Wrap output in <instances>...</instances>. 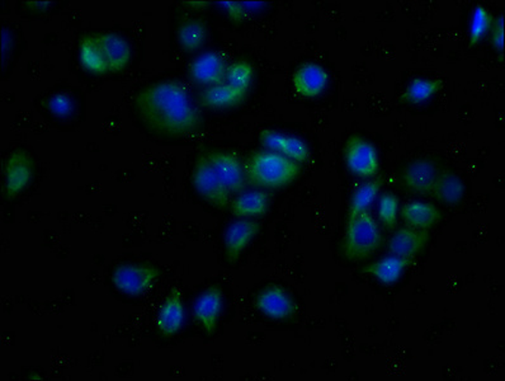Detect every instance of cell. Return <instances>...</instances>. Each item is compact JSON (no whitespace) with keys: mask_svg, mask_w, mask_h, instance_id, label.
<instances>
[{"mask_svg":"<svg viewBox=\"0 0 505 381\" xmlns=\"http://www.w3.org/2000/svg\"><path fill=\"white\" fill-rule=\"evenodd\" d=\"M383 243V229L371 212L361 213L347 222L342 252L349 262L365 261L374 256Z\"/></svg>","mask_w":505,"mask_h":381,"instance_id":"obj_3","label":"cell"},{"mask_svg":"<svg viewBox=\"0 0 505 381\" xmlns=\"http://www.w3.org/2000/svg\"><path fill=\"white\" fill-rule=\"evenodd\" d=\"M489 42H491V48L495 51L503 54L504 51V17L503 15H498L494 17V22H492V26L491 32H489Z\"/></svg>","mask_w":505,"mask_h":381,"instance_id":"obj_32","label":"cell"},{"mask_svg":"<svg viewBox=\"0 0 505 381\" xmlns=\"http://www.w3.org/2000/svg\"><path fill=\"white\" fill-rule=\"evenodd\" d=\"M247 184L260 188H281L293 184L302 173V164L271 150L250 154L244 164Z\"/></svg>","mask_w":505,"mask_h":381,"instance_id":"obj_2","label":"cell"},{"mask_svg":"<svg viewBox=\"0 0 505 381\" xmlns=\"http://www.w3.org/2000/svg\"><path fill=\"white\" fill-rule=\"evenodd\" d=\"M269 196L266 191H250L238 194L230 201V213L238 219H254L266 215L268 212Z\"/></svg>","mask_w":505,"mask_h":381,"instance_id":"obj_22","label":"cell"},{"mask_svg":"<svg viewBox=\"0 0 505 381\" xmlns=\"http://www.w3.org/2000/svg\"><path fill=\"white\" fill-rule=\"evenodd\" d=\"M185 309L183 294L181 290L175 287L169 291L158 311L157 318H155V330L163 339H173L181 332L183 325H185Z\"/></svg>","mask_w":505,"mask_h":381,"instance_id":"obj_12","label":"cell"},{"mask_svg":"<svg viewBox=\"0 0 505 381\" xmlns=\"http://www.w3.org/2000/svg\"><path fill=\"white\" fill-rule=\"evenodd\" d=\"M134 107L145 129L162 138H183L197 132L203 123L190 91L179 80H160L145 86L135 95Z\"/></svg>","mask_w":505,"mask_h":381,"instance_id":"obj_1","label":"cell"},{"mask_svg":"<svg viewBox=\"0 0 505 381\" xmlns=\"http://www.w3.org/2000/svg\"><path fill=\"white\" fill-rule=\"evenodd\" d=\"M260 224L253 219H238L231 222L225 231V257L229 265H234L249 246L250 241L259 234Z\"/></svg>","mask_w":505,"mask_h":381,"instance_id":"obj_16","label":"cell"},{"mask_svg":"<svg viewBox=\"0 0 505 381\" xmlns=\"http://www.w3.org/2000/svg\"><path fill=\"white\" fill-rule=\"evenodd\" d=\"M429 240V231H415L404 226L396 229L395 233L390 237L387 249L392 256L414 261L423 252Z\"/></svg>","mask_w":505,"mask_h":381,"instance_id":"obj_17","label":"cell"},{"mask_svg":"<svg viewBox=\"0 0 505 381\" xmlns=\"http://www.w3.org/2000/svg\"><path fill=\"white\" fill-rule=\"evenodd\" d=\"M399 213H401V201L396 195L385 192L379 198V224L387 231H393L398 225Z\"/></svg>","mask_w":505,"mask_h":381,"instance_id":"obj_30","label":"cell"},{"mask_svg":"<svg viewBox=\"0 0 505 381\" xmlns=\"http://www.w3.org/2000/svg\"><path fill=\"white\" fill-rule=\"evenodd\" d=\"M464 192H466V188H464V181L454 170L441 169L429 196L435 198L442 205L456 206L464 200Z\"/></svg>","mask_w":505,"mask_h":381,"instance_id":"obj_21","label":"cell"},{"mask_svg":"<svg viewBox=\"0 0 505 381\" xmlns=\"http://www.w3.org/2000/svg\"><path fill=\"white\" fill-rule=\"evenodd\" d=\"M399 216L405 226L415 231H430L438 225L442 220V213L438 207L423 201H410L401 207Z\"/></svg>","mask_w":505,"mask_h":381,"instance_id":"obj_18","label":"cell"},{"mask_svg":"<svg viewBox=\"0 0 505 381\" xmlns=\"http://www.w3.org/2000/svg\"><path fill=\"white\" fill-rule=\"evenodd\" d=\"M259 142L266 150L275 151L290 158L299 164H305L310 159V149L302 139L284 134L274 129H263L259 132Z\"/></svg>","mask_w":505,"mask_h":381,"instance_id":"obj_13","label":"cell"},{"mask_svg":"<svg viewBox=\"0 0 505 381\" xmlns=\"http://www.w3.org/2000/svg\"><path fill=\"white\" fill-rule=\"evenodd\" d=\"M228 65L224 55L220 52H203L188 67V77L192 82L204 86L221 85L225 82Z\"/></svg>","mask_w":505,"mask_h":381,"instance_id":"obj_14","label":"cell"},{"mask_svg":"<svg viewBox=\"0 0 505 381\" xmlns=\"http://www.w3.org/2000/svg\"><path fill=\"white\" fill-rule=\"evenodd\" d=\"M222 311H224V290L220 285L207 287L194 300V321L209 337H212L218 331Z\"/></svg>","mask_w":505,"mask_h":381,"instance_id":"obj_9","label":"cell"},{"mask_svg":"<svg viewBox=\"0 0 505 381\" xmlns=\"http://www.w3.org/2000/svg\"><path fill=\"white\" fill-rule=\"evenodd\" d=\"M48 110L59 119H67L76 110L73 98L67 93H58L48 101Z\"/></svg>","mask_w":505,"mask_h":381,"instance_id":"obj_31","label":"cell"},{"mask_svg":"<svg viewBox=\"0 0 505 381\" xmlns=\"http://www.w3.org/2000/svg\"><path fill=\"white\" fill-rule=\"evenodd\" d=\"M413 262L411 259L390 256L364 266L361 268V274L370 276L381 285L392 286L401 280L402 274L413 265Z\"/></svg>","mask_w":505,"mask_h":381,"instance_id":"obj_20","label":"cell"},{"mask_svg":"<svg viewBox=\"0 0 505 381\" xmlns=\"http://www.w3.org/2000/svg\"><path fill=\"white\" fill-rule=\"evenodd\" d=\"M183 5H187L188 8L192 9V11H203L210 5H212V3L209 2H183Z\"/></svg>","mask_w":505,"mask_h":381,"instance_id":"obj_34","label":"cell"},{"mask_svg":"<svg viewBox=\"0 0 505 381\" xmlns=\"http://www.w3.org/2000/svg\"><path fill=\"white\" fill-rule=\"evenodd\" d=\"M247 98V93L238 91L228 83L206 86L200 95V104L209 110L238 107Z\"/></svg>","mask_w":505,"mask_h":381,"instance_id":"obj_23","label":"cell"},{"mask_svg":"<svg viewBox=\"0 0 505 381\" xmlns=\"http://www.w3.org/2000/svg\"><path fill=\"white\" fill-rule=\"evenodd\" d=\"M216 5L221 7L222 11L228 14L234 23H240L246 18L247 7L244 3L241 2H220L216 3Z\"/></svg>","mask_w":505,"mask_h":381,"instance_id":"obj_33","label":"cell"},{"mask_svg":"<svg viewBox=\"0 0 505 381\" xmlns=\"http://www.w3.org/2000/svg\"><path fill=\"white\" fill-rule=\"evenodd\" d=\"M494 15L488 8L482 5H476L473 8V15H471L470 31H469V45L470 48H475L480 42L484 41L491 32Z\"/></svg>","mask_w":505,"mask_h":381,"instance_id":"obj_29","label":"cell"},{"mask_svg":"<svg viewBox=\"0 0 505 381\" xmlns=\"http://www.w3.org/2000/svg\"><path fill=\"white\" fill-rule=\"evenodd\" d=\"M206 156L230 195L241 194L246 190V168L235 151L213 149L206 151Z\"/></svg>","mask_w":505,"mask_h":381,"instance_id":"obj_8","label":"cell"},{"mask_svg":"<svg viewBox=\"0 0 505 381\" xmlns=\"http://www.w3.org/2000/svg\"><path fill=\"white\" fill-rule=\"evenodd\" d=\"M343 159L351 175L361 179H372L379 175L380 158L377 148L367 139L353 135L347 139Z\"/></svg>","mask_w":505,"mask_h":381,"instance_id":"obj_7","label":"cell"},{"mask_svg":"<svg viewBox=\"0 0 505 381\" xmlns=\"http://www.w3.org/2000/svg\"><path fill=\"white\" fill-rule=\"evenodd\" d=\"M97 37L99 45L104 50L110 73H120L130 64L132 58L131 46L125 37L117 33H99Z\"/></svg>","mask_w":505,"mask_h":381,"instance_id":"obj_19","label":"cell"},{"mask_svg":"<svg viewBox=\"0 0 505 381\" xmlns=\"http://www.w3.org/2000/svg\"><path fill=\"white\" fill-rule=\"evenodd\" d=\"M443 86L442 79H433V78H413L410 83H409L407 89L401 93V104H426L430 98L435 97L437 93L441 91Z\"/></svg>","mask_w":505,"mask_h":381,"instance_id":"obj_27","label":"cell"},{"mask_svg":"<svg viewBox=\"0 0 505 381\" xmlns=\"http://www.w3.org/2000/svg\"><path fill=\"white\" fill-rule=\"evenodd\" d=\"M209 36L206 22L198 18H185L176 29V41L182 51L194 54L203 48Z\"/></svg>","mask_w":505,"mask_h":381,"instance_id":"obj_24","label":"cell"},{"mask_svg":"<svg viewBox=\"0 0 505 381\" xmlns=\"http://www.w3.org/2000/svg\"><path fill=\"white\" fill-rule=\"evenodd\" d=\"M254 76H256V69H254L253 64L246 60V59H239L234 63L228 65L225 83L234 86L238 91L247 93L248 95L250 86H252Z\"/></svg>","mask_w":505,"mask_h":381,"instance_id":"obj_28","label":"cell"},{"mask_svg":"<svg viewBox=\"0 0 505 381\" xmlns=\"http://www.w3.org/2000/svg\"><path fill=\"white\" fill-rule=\"evenodd\" d=\"M77 57H79L82 67L89 73L95 74V76L110 73L104 50L99 45L95 35H86L80 40Z\"/></svg>","mask_w":505,"mask_h":381,"instance_id":"obj_26","label":"cell"},{"mask_svg":"<svg viewBox=\"0 0 505 381\" xmlns=\"http://www.w3.org/2000/svg\"><path fill=\"white\" fill-rule=\"evenodd\" d=\"M438 164L428 158H418L402 169L401 182L402 188L409 194L418 196H429L437 177H438Z\"/></svg>","mask_w":505,"mask_h":381,"instance_id":"obj_11","label":"cell"},{"mask_svg":"<svg viewBox=\"0 0 505 381\" xmlns=\"http://www.w3.org/2000/svg\"><path fill=\"white\" fill-rule=\"evenodd\" d=\"M36 162L26 149L17 148L5 157L3 163V196L14 200L26 190L35 178Z\"/></svg>","mask_w":505,"mask_h":381,"instance_id":"obj_4","label":"cell"},{"mask_svg":"<svg viewBox=\"0 0 505 381\" xmlns=\"http://www.w3.org/2000/svg\"><path fill=\"white\" fill-rule=\"evenodd\" d=\"M257 311L272 321H287L297 313V303L284 287L269 285L254 300Z\"/></svg>","mask_w":505,"mask_h":381,"instance_id":"obj_10","label":"cell"},{"mask_svg":"<svg viewBox=\"0 0 505 381\" xmlns=\"http://www.w3.org/2000/svg\"><path fill=\"white\" fill-rule=\"evenodd\" d=\"M383 179L381 177L367 179L353 191L349 200L348 213H347V222L357 218L361 213L370 212L371 206L379 197L383 188Z\"/></svg>","mask_w":505,"mask_h":381,"instance_id":"obj_25","label":"cell"},{"mask_svg":"<svg viewBox=\"0 0 505 381\" xmlns=\"http://www.w3.org/2000/svg\"><path fill=\"white\" fill-rule=\"evenodd\" d=\"M191 181L198 196L203 198L210 205L224 209L230 204V192L228 191L216 170L211 166L206 153L201 154L194 162Z\"/></svg>","mask_w":505,"mask_h":381,"instance_id":"obj_6","label":"cell"},{"mask_svg":"<svg viewBox=\"0 0 505 381\" xmlns=\"http://www.w3.org/2000/svg\"><path fill=\"white\" fill-rule=\"evenodd\" d=\"M160 275V268L151 263H122L113 269L111 281L123 295L139 297L145 295L154 286Z\"/></svg>","mask_w":505,"mask_h":381,"instance_id":"obj_5","label":"cell"},{"mask_svg":"<svg viewBox=\"0 0 505 381\" xmlns=\"http://www.w3.org/2000/svg\"><path fill=\"white\" fill-rule=\"evenodd\" d=\"M329 79V73L323 65L308 61L296 68L293 74V86L302 97L314 99L323 95Z\"/></svg>","mask_w":505,"mask_h":381,"instance_id":"obj_15","label":"cell"}]
</instances>
